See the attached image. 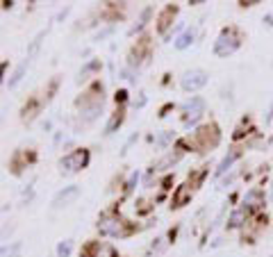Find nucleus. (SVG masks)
I'll use <instances>...</instances> for the list:
<instances>
[{"instance_id":"obj_9","label":"nucleus","mask_w":273,"mask_h":257,"mask_svg":"<svg viewBox=\"0 0 273 257\" xmlns=\"http://www.w3.org/2000/svg\"><path fill=\"white\" fill-rule=\"evenodd\" d=\"M264 198H266V193H264L262 187H253L246 191V196H243V209L248 214H255L257 209L264 207Z\"/></svg>"},{"instance_id":"obj_26","label":"nucleus","mask_w":273,"mask_h":257,"mask_svg":"<svg viewBox=\"0 0 273 257\" xmlns=\"http://www.w3.org/2000/svg\"><path fill=\"white\" fill-rule=\"evenodd\" d=\"M46 37V32H39V35L35 37V41H32V46H30V50H28V57H32V55L39 50V46H41V39Z\"/></svg>"},{"instance_id":"obj_11","label":"nucleus","mask_w":273,"mask_h":257,"mask_svg":"<svg viewBox=\"0 0 273 257\" xmlns=\"http://www.w3.org/2000/svg\"><path fill=\"white\" fill-rule=\"evenodd\" d=\"M78 196H80V187L78 184H69V187H64L62 191H57V196L53 198V207L55 209L66 207V205H71Z\"/></svg>"},{"instance_id":"obj_25","label":"nucleus","mask_w":273,"mask_h":257,"mask_svg":"<svg viewBox=\"0 0 273 257\" xmlns=\"http://www.w3.org/2000/svg\"><path fill=\"white\" fill-rule=\"evenodd\" d=\"M137 182H139V171H134V173L128 178V182H125V187H123V193H130V191H132Z\"/></svg>"},{"instance_id":"obj_4","label":"nucleus","mask_w":273,"mask_h":257,"mask_svg":"<svg viewBox=\"0 0 273 257\" xmlns=\"http://www.w3.org/2000/svg\"><path fill=\"white\" fill-rule=\"evenodd\" d=\"M134 227H128L125 221H121V216H116L114 212H103L98 218V232L103 237H128Z\"/></svg>"},{"instance_id":"obj_33","label":"nucleus","mask_w":273,"mask_h":257,"mask_svg":"<svg viewBox=\"0 0 273 257\" xmlns=\"http://www.w3.org/2000/svg\"><path fill=\"white\" fill-rule=\"evenodd\" d=\"M12 7H14V3H12V0H5V3H3V10H12Z\"/></svg>"},{"instance_id":"obj_30","label":"nucleus","mask_w":273,"mask_h":257,"mask_svg":"<svg viewBox=\"0 0 273 257\" xmlns=\"http://www.w3.org/2000/svg\"><path fill=\"white\" fill-rule=\"evenodd\" d=\"M132 105H134V107H144V105H146V96H144V94H139L137 98L132 100Z\"/></svg>"},{"instance_id":"obj_23","label":"nucleus","mask_w":273,"mask_h":257,"mask_svg":"<svg viewBox=\"0 0 273 257\" xmlns=\"http://www.w3.org/2000/svg\"><path fill=\"white\" fill-rule=\"evenodd\" d=\"M21 248H23V243H21V241H14L10 248L3 246V252H0V255H3V257H19Z\"/></svg>"},{"instance_id":"obj_35","label":"nucleus","mask_w":273,"mask_h":257,"mask_svg":"<svg viewBox=\"0 0 273 257\" xmlns=\"http://www.w3.org/2000/svg\"><path fill=\"white\" fill-rule=\"evenodd\" d=\"M271 257H273V255H271Z\"/></svg>"},{"instance_id":"obj_2","label":"nucleus","mask_w":273,"mask_h":257,"mask_svg":"<svg viewBox=\"0 0 273 257\" xmlns=\"http://www.w3.org/2000/svg\"><path fill=\"white\" fill-rule=\"evenodd\" d=\"M239 48H241V32H239L234 25H228V28H223V30L218 32L212 50H214L216 57L225 60V57H230V55L237 53Z\"/></svg>"},{"instance_id":"obj_24","label":"nucleus","mask_w":273,"mask_h":257,"mask_svg":"<svg viewBox=\"0 0 273 257\" xmlns=\"http://www.w3.org/2000/svg\"><path fill=\"white\" fill-rule=\"evenodd\" d=\"M94 257H116V248L109 246V243H100Z\"/></svg>"},{"instance_id":"obj_13","label":"nucleus","mask_w":273,"mask_h":257,"mask_svg":"<svg viewBox=\"0 0 273 257\" xmlns=\"http://www.w3.org/2000/svg\"><path fill=\"white\" fill-rule=\"evenodd\" d=\"M241 155H243V153H241V148H232L228 155H225L223 159H221V164H218V166H216V171H214V175H216V178H221V175H225V173H228V171H230V168H232V164L237 162V159L241 157Z\"/></svg>"},{"instance_id":"obj_17","label":"nucleus","mask_w":273,"mask_h":257,"mask_svg":"<svg viewBox=\"0 0 273 257\" xmlns=\"http://www.w3.org/2000/svg\"><path fill=\"white\" fill-rule=\"evenodd\" d=\"M194 41H196V28H187V30L175 39V50H187Z\"/></svg>"},{"instance_id":"obj_31","label":"nucleus","mask_w":273,"mask_h":257,"mask_svg":"<svg viewBox=\"0 0 273 257\" xmlns=\"http://www.w3.org/2000/svg\"><path fill=\"white\" fill-rule=\"evenodd\" d=\"M32 196H35V191H32V187H30V189H28V191L23 193V203H30V200H32Z\"/></svg>"},{"instance_id":"obj_18","label":"nucleus","mask_w":273,"mask_h":257,"mask_svg":"<svg viewBox=\"0 0 273 257\" xmlns=\"http://www.w3.org/2000/svg\"><path fill=\"white\" fill-rule=\"evenodd\" d=\"M250 214L246 212V209H234L232 214H230V218H228V230H234V227H241L243 223H246V218H248Z\"/></svg>"},{"instance_id":"obj_27","label":"nucleus","mask_w":273,"mask_h":257,"mask_svg":"<svg viewBox=\"0 0 273 257\" xmlns=\"http://www.w3.org/2000/svg\"><path fill=\"white\" fill-rule=\"evenodd\" d=\"M116 107H125V103H128V91L125 89H121V91H116Z\"/></svg>"},{"instance_id":"obj_6","label":"nucleus","mask_w":273,"mask_h":257,"mask_svg":"<svg viewBox=\"0 0 273 257\" xmlns=\"http://www.w3.org/2000/svg\"><path fill=\"white\" fill-rule=\"evenodd\" d=\"M87 166H89V150L87 148H75L73 153L64 155L60 159L62 173H78V171H82Z\"/></svg>"},{"instance_id":"obj_5","label":"nucleus","mask_w":273,"mask_h":257,"mask_svg":"<svg viewBox=\"0 0 273 257\" xmlns=\"http://www.w3.org/2000/svg\"><path fill=\"white\" fill-rule=\"evenodd\" d=\"M180 112H182V125L184 130H191L205 114V100L200 96H191L189 100H184L180 105Z\"/></svg>"},{"instance_id":"obj_10","label":"nucleus","mask_w":273,"mask_h":257,"mask_svg":"<svg viewBox=\"0 0 273 257\" xmlns=\"http://www.w3.org/2000/svg\"><path fill=\"white\" fill-rule=\"evenodd\" d=\"M175 14H178V7H175V5H166L162 12H159V16H157V32L162 37H166L171 30H173L171 25H173Z\"/></svg>"},{"instance_id":"obj_19","label":"nucleus","mask_w":273,"mask_h":257,"mask_svg":"<svg viewBox=\"0 0 273 257\" xmlns=\"http://www.w3.org/2000/svg\"><path fill=\"white\" fill-rule=\"evenodd\" d=\"M57 257H71L73 255V241L71 239H64V241L57 243V250H55Z\"/></svg>"},{"instance_id":"obj_1","label":"nucleus","mask_w":273,"mask_h":257,"mask_svg":"<svg viewBox=\"0 0 273 257\" xmlns=\"http://www.w3.org/2000/svg\"><path fill=\"white\" fill-rule=\"evenodd\" d=\"M105 105V89L100 82H94L85 94H80V98L75 100V107L80 109V119L82 123H91L98 119V114L103 112Z\"/></svg>"},{"instance_id":"obj_34","label":"nucleus","mask_w":273,"mask_h":257,"mask_svg":"<svg viewBox=\"0 0 273 257\" xmlns=\"http://www.w3.org/2000/svg\"><path fill=\"white\" fill-rule=\"evenodd\" d=\"M273 121V105H271V109H268V116H266V123H271Z\"/></svg>"},{"instance_id":"obj_16","label":"nucleus","mask_w":273,"mask_h":257,"mask_svg":"<svg viewBox=\"0 0 273 257\" xmlns=\"http://www.w3.org/2000/svg\"><path fill=\"white\" fill-rule=\"evenodd\" d=\"M28 66H30V57H25L23 62H21L19 66H16V71H14V75L10 78V82H7V87L10 89H16L21 82H23V78H25V73H28Z\"/></svg>"},{"instance_id":"obj_7","label":"nucleus","mask_w":273,"mask_h":257,"mask_svg":"<svg viewBox=\"0 0 273 257\" xmlns=\"http://www.w3.org/2000/svg\"><path fill=\"white\" fill-rule=\"evenodd\" d=\"M209 82V75L205 73L203 69H191V71H184L182 78H180V87H182L187 94H191V91H198L203 89L205 84Z\"/></svg>"},{"instance_id":"obj_15","label":"nucleus","mask_w":273,"mask_h":257,"mask_svg":"<svg viewBox=\"0 0 273 257\" xmlns=\"http://www.w3.org/2000/svg\"><path fill=\"white\" fill-rule=\"evenodd\" d=\"M123 121H125V107H116V112L109 116V121H107V125H105V134H114L116 130L123 125Z\"/></svg>"},{"instance_id":"obj_20","label":"nucleus","mask_w":273,"mask_h":257,"mask_svg":"<svg viewBox=\"0 0 273 257\" xmlns=\"http://www.w3.org/2000/svg\"><path fill=\"white\" fill-rule=\"evenodd\" d=\"M150 14H153V7L148 5L144 12H141V16H139V23H137V25H134V28H132V30H130V35H134V32H141V30H144V28H146V23H148V19H150Z\"/></svg>"},{"instance_id":"obj_28","label":"nucleus","mask_w":273,"mask_h":257,"mask_svg":"<svg viewBox=\"0 0 273 257\" xmlns=\"http://www.w3.org/2000/svg\"><path fill=\"white\" fill-rule=\"evenodd\" d=\"M121 75H123L125 80H130V82H134V80H137V73H134V71L130 69V66H128V69H123V71H121Z\"/></svg>"},{"instance_id":"obj_22","label":"nucleus","mask_w":273,"mask_h":257,"mask_svg":"<svg viewBox=\"0 0 273 257\" xmlns=\"http://www.w3.org/2000/svg\"><path fill=\"white\" fill-rule=\"evenodd\" d=\"M171 141H173V132H171V130H166V132H162L157 139H155V146H157V148H166Z\"/></svg>"},{"instance_id":"obj_29","label":"nucleus","mask_w":273,"mask_h":257,"mask_svg":"<svg viewBox=\"0 0 273 257\" xmlns=\"http://www.w3.org/2000/svg\"><path fill=\"white\" fill-rule=\"evenodd\" d=\"M57 82H60V80L55 78V80H53V84H50V87H48V94H46V100H50V98H53L55 89H57Z\"/></svg>"},{"instance_id":"obj_12","label":"nucleus","mask_w":273,"mask_h":257,"mask_svg":"<svg viewBox=\"0 0 273 257\" xmlns=\"http://www.w3.org/2000/svg\"><path fill=\"white\" fill-rule=\"evenodd\" d=\"M41 107H44L41 98L30 96V98H28V103L23 105V109H21V121H23V123H30V121H35V116L41 112Z\"/></svg>"},{"instance_id":"obj_3","label":"nucleus","mask_w":273,"mask_h":257,"mask_svg":"<svg viewBox=\"0 0 273 257\" xmlns=\"http://www.w3.org/2000/svg\"><path fill=\"white\" fill-rule=\"evenodd\" d=\"M191 141V148L196 153H207V150L216 148L218 141H221V132H218V125L216 123H207L203 128H198L194 132V137L189 139Z\"/></svg>"},{"instance_id":"obj_21","label":"nucleus","mask_w":273,"mask_h":257,"mask_svg":"<svg viewBox=\"0 0 273 257\" xmlns=\"http://www.w3.org/2000/svg\"><path fill=\"white\" fill-rule=\"evenodd\" d=\"M98 69H100V60H91V62H87V64L82 66V71H80V80H87L91 73H96Z\"/></svg>"},{"instance_id":"obj_8","label":"nucleus","mask_w":273,"mask_h":257,"mask_svg":"<svg viewBox=\"0 0 273 257\" xmlns=\"http://www.w3.org/2000/svg\"><path fill=\"white\" fill-rule=\"evenodd\" d=\"M148 57H150V39H148V37H144V39H139V41H137V46L130 50L128 66H130V69H134V66L144 64Z\"/></svg>"},{"instance_id":"obj_14","label":"nucleus","mask_w":273,"mask_h":257,"mask_svg":"<svg viewBox=\"0 0 273 257\" xmlns=\"http://www.w3.org/2000/svg\"><path fill=\"white\" fill-rule=\"evenodd\" d=\"M191 189H194V187H189V184H180V187L175 189V193H173L171 207H173V209L184 207V205H187L189 200H191Z\"/></svg>"},{"instance_id":"obj_32","label":"nucleus","mask_w":273,"mask_h":257,"mask_svg":"<svg viewBox=\"0 0 273 257\" xmlns=\"http://www.w3.org/2000/svg\"><path fill=\"white\" fill-rule=\"evenodd\" d=\"M259 0H239V5L241 7H253V5H257Z\"/></svg>"}]
</instances>
